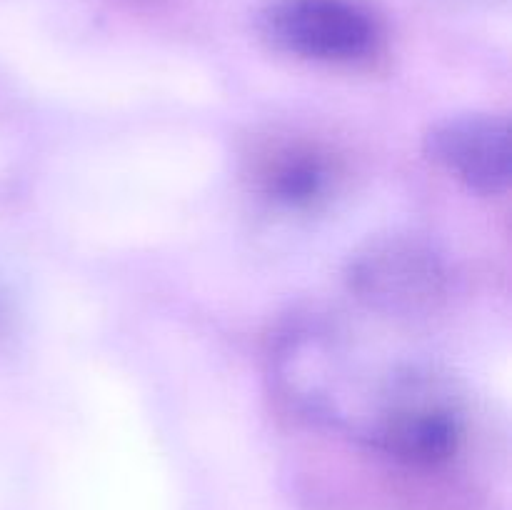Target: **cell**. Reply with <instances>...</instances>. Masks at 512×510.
<instances>
[{
  "label": "cell",
  "mask_w": 512,
  "mask_h": 510,
  "mask_svg": "<svg viewBox=\"0 0 512 510\" xmlns=\"http://www.w3.org/2000/svg\"><path fill=\"white\" fill-rule=\"evenodd\" d=\"M463 400L448 375L420 363H398L380 393L368 443L413 465H438L463 438Z\"/></svg>",
  "instance_id": "6da1fadb"
},
{
  "label": "cell",
  "mask_w": 512,
  "mask_h": 510,
  "mask_svg": "<svg viewBox=\"0 0 512 510\" xmlns=\"http://www.w3.org/2000/svg\"><path fill=\"white\" fill-rule=\"evenodd\" d=\"M345 280L365 308L388 318L433 313L448 293V273L440 255L403 235L375 238L355 250Z\"/></svg>",
  "instance_id": "7a4b0ae2"
},
{
  "label": "cell",
  "mask_w": 512,
  "mask_h": 510,
  "mask_svg": "<svg viewBox=\"0 0 512 510\" xmlns=\"http://www.w3.org/2000/svg\"><path fill=\"white\" fill-rule=\"evenodd\" d=\"M260 30L273 48L318 63H360L383 40L378 18L358 0H273Z\"/></svg>",
  "instance_id": "3957f363"
},
{
  "label": "cell",
  "mask_w": 512,
  "mask_h": 510,
  "mask_svg": "<svg viewBox=\"0 0 512 510\" xmlns=\"http://www.w3.org/2000/svg\"><path fill=\"white\" fill-rule=\"evenodd\" d=\"M425 150L470 190L483 195L508 190L512 148L505 118L490 113L450 115L428 130Z\"/></svg>",
  "instance_id": "277c9868"
},
{
  "label": "cell",
  "mask_w": 512,
  "mask_h": 510,
  "mask_svg": "<svg viewBox=\"0 0 512 510\" xmlns=\"http://www.w3.org/2000/svg\"><path fill=\"white\" fill-rule=\"evenodd\" d=\"M260 185L283 208H315L333 193L335 165L313 145H283L260 165Z\"/></svg>",
  "instance_id": "5b68a950"
}]
</instances>
